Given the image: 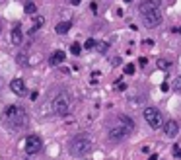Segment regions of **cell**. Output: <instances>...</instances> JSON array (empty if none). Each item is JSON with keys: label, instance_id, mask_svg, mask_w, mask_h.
<instances>
[{"label": "cell", "instance_id": "obj_9", "mask_svg": "<svg viewBox=\"0 0 181 160\" xmlns=\"http://www.w3.org/2000/svg\"><path fill=\"white\" fill-rule=\"evenodd\" d=\"M10 90H12L16 96H26V92H27L26 82H24L21 78H14L12 82H10Z\"/></svg>", "mask_w": 181, "mask_h": 160}, {"label": "cell", "instance_id": "obj_27", "mask_svg": "<svg viewBox=\"0 0 181 160\" xmlns=\"http://www.w3.org/2000/svg\"><path fill=\"white\" fill-rule=\"evenodd\" d=\"M113 64H121V57H115V59H113Z\"/></svg>", "mask_w": 181, "mask_h": 160}, {"label": "cell", "instance_id": "obj_31", "mask_svg": "<svg viewBox=\"0 0 181 160\" xmlns=\"http://www.w3.org/2000/svg\"><path fill=\"white\" fill-rule=\"evenodd\" d=\"M0 29H2V22H0Z\"/></svg>", "mask_w": 181, "mask_h": 160}, {"label": "cell", "instance_id": "obj_10", "mask_svg": "<svg viewBox=\"0 0 181 160\" xmlns=\"http://www.w3.org/2000/svg\"><path fill=\"white\" fill-rule=\"evenodd\" d=\"M12 43L14 45H19L21 43V39H24V31H21V24H14L12 27Z\"/></svg>", "mask_w": 181, "mask_h": 160}, {"label": "cell", "instance_id": "obj_18", "mask_svg": "<svg viewBox=\"0 0 181 160\" xmlns=\"http://www.w3.org/2000/svg\"><path fill=\"white\" fill-rule=\"evenodd\" d=\"M171 152H173V156H175V158H181V147H179V145H173Z\"/></svg>", "mask_w": 181, "mask_h": 160}, {"label": "cell", "instance_id": "obj_23", "mask_svg": "<svg viewBox=\"0 0 181 160\" xmlns=\"http://www.w3.org/2000/svg\"><path fill=\"white\" fill-rule=\"evenodd\" d=\"M142 45H144V47H154V41H152V39H144Z\"/></svg>", "mask_w": 181, "mask_h": 160}, {"label": "cell", "instance_id": "obj_24", "mask_svg": "<svg viewBox=\"0 0 181 160\" xmlns=\"http://www.w3.org/2000/svg\"><path fill=\"white\" fill-rule=\"evenodd\" d=\"M37 96H39V94L35 92V90H33L31 94H29V100H31V102H35V100H37Z\"/></svg>", "mask_w": 181, "mask_h": 160}, {"label": "cell", "instance_id": "obj_2", "mask_svg": "<svg viewBox=\"0 0 181 160\" xmlns=\"http://www.w3.org/2000/svg\"><path fill=\"white\" fill-rule=\"evenodd\" d=\"M2 117H4V123L12 131H21L27 127V113L21 106H8Z\"/></svg>", "mask_w": 181, "mask_h": 160}, {"label": "cell", "instance_id": "obj_25", "mask_svg": "<svg viewBox=\"0 0 181 160\" xmlns=\"http://www.w3.org/2000/svg\"><path fill=\"white\" fill-rule=\"evenodd\" d=\"M138 64H142V66H144V64H148V59H146V57H140V59H138Z\"/></svg>", "mask_w": 181, "mask_h": 160}, {"label": "cell", "instance_id": "obj_15", "mask_svg": "<svg viewBox=\"0 0 181 160\" xmlns=\"http://www.w3.org/2000/svg\"><path fill=\"white\" fill-rule=\"evenodd\" d=\"M24 10H26V14H29V16H31V14H35V12H37V6H35L33 2H27L26 6H24Z\"/></svg>", "mask_w": 181, "mask_h": 160}, {"label": "cell", "instance_id": "obj_28", "mask_svg": "<svg viewBox=\"0 0 181 160\" xmlns=\"http://www.w3.org/2000/svg\"><path fill=\"white\" fill-rule=\"evenodd\" d=\"M148 160H158V154H150V158Z\"/></svg>", "mask_w": 181, "mask_h": 160}, {"label": "cell", "instance_id": "obj_19", "mask_svg": "<svg viewBox=\"0 0 181 160\" xmlns=\"http://www.w3.org/2000/svg\"><path fill=\"white\" fill-rule=\"evenodd\" d=\"M94 47H96V39H86L84 49H94Z\"/></svg>", "mask_w": 181, "mask_h": 160}, {"label": "cell", "instance_id": "obj_3", "mask_svg": "<svg viewBox=\"0 0 181 160\" xmlns=\"http://www.w3.org/2000/svg\"><path fill=\"white\" fill-rule=\"evenodd\" d=\"M90 148H92V139L90 137H88V135H76L70 141V145H68V152H70L72 156H84V154L90 152Z\"/></svg>", "mask_w": 181, "mask_h": 160}, {"label": "cell", "instance_id": "obj_1", "mask_svg": "<svg viewBox=\"0 0 181 160\" xmlns=\"http://www.w3.org/2000/svg\"><path fill=\"white\" fill-rule=\"evenodd\" d=\"M140 16L146 27H158L164 22L162 0H144L140 4Z\"/></svg>", "mask_w": 181, "mask_h": 160}, {"label": "cell", "instance_id": "obj_14", "mask_svg": "<svg viewBox=\"0 0 181 160\" xmlns=\"http://www.w3.org/2000/svg\"><path fill=\"white\" fill-rule=\"evenodd\" d=\"M43 24H45V18H43V16H35V22H33V27L29 29V35H33V33L37 31V29L43 26Z\"/></svg>", "mask_w": 181, "mask_h": 160}, {"label": "cell", "instance_id": "obj_7", "mask_svg": "<svg viewBox=\"0 0 181 160\" xmlns=\"http://www.w3.org/2000/svg\"><path fill=\"white\" fill-rule=\"evenodd\" d=\"M129 129L125 127V125H121V123H119V125H115V127H111L109 129V139L113 143H119V141H125V139H127V137H129Z\"/></svg>", "mask_w": 181, "mask_h": 160}, {"label": "cell", "instance_id": "obj_22", "mask_svg": "<svg viewBox=\"0 0 181 160\" xmlns=\"http://www.w3.org/2000/svg\"><path fill=\"white\" fill-rule=\"evenodd\" d=\"M173 90L175 92H181V76L175 78V84H173Z\"/></svg>", "mask_w": 181, "mask_h": 160}, {"label": "cell", "instance_id": "obj_12", "mask_svg": "<svg viewBox=\"0 0 181 160\" xmlns=\"http://www.w3.org/2000/svg\"><path fill=\"white\" fill-rule=\"evenodd\" d=\"M117 121L121 123V125H125V127L129 129V131H132V129H136L135 121H132V119H130L129 115H119V117H117Z\"/></svg>", "mask_w": 181, "mask_h": 160}, {"label": "cell", "instance_id": "obj_8", "mask_svg": "<svg viewBox=\"0 0 181 160\" xmlns=\"http://www.w3.org/2000/svg\"><path fill=\"white\" fill-rule=\"evenodd\" d=\"M164 133H166V137H169V139L177 137V135H179V123L173 121V119L166 121L164 123Z\"/></svg>", "mask_w": 181, "mask_h": 160}, {"label": "cell", "instance_id": "obj_20", "mask_svg": "<svg viewBox=\"0 0 181 160\" xmlns=\"http://www.w3.org/2000/svg\"><path fill=\"white\" fill-rule=\"evenodd\" d=\"M96 47L99 49V53H105L107 49H109V43H96Z\"/></svg>", "mask_w": 181, "mask_h": 160}, {"label": "cell", "instance_id": "obj_17", "mask_svg": "<svg viewBox=\"0 0 181 160\" xmlns=\"http://www.w3.org/2000/svg\"><path fill=\"white\" fill-rule=\"evenodd\" d=\"M70 51H72V55H80V53H82V47H80V43H72V45H70Z\"/></svg>", "mask_w": 181, "mask_h": 160}, {"label": "cell", "instance_id": "obj_13", "mask_svg": "<svg viewBox=\"0 0 181 160\" xmlns=\"http://www.w3.org/2000/svg\"><path fill=\"white\" fill-rule=\"evenodd\" d=\"M72 27V22H60V24H57V33L58 35H64V33H68V29Z\"/></svg>", "mask_w": 181, "mask_h": 160}, {"label": "cell", "instance_id": "obj_29", "mask_svg": "<svg viewBox=\"0 0 181 160\" xmlns=\"http://www.w3.org/2000/svg\"><path fill=\"white\" fill-rule=\"evenodd\" d=\"M80 2H82V0H70V4H74V6H76V4H80Z\"/></svg>", "mask_w": 181, "mask_h": 160}, {"label": "cell", "instance_id": "obj_11", "mask_svg": "<svg viewBox=\"0 0 181 160\" xmlns=\"http://www.w3.org/2000/svg\"><path fill=\"white\" fill-rule=\"evenodd\" d=\"M64 59H66L64 51H55L51 57H49V63H51L53 66H57V64H62V63H64Z\"/></svg>", "mask_w": 181, "mask_h": 160}, {"label": "cell", "instance_id": "obj_16", "mask_svg": "<svg viewBox=\"0 0 181 160\" xmlns=\"http://www.w3.org/2000/svg\"><path fill=\"white\" fill-rule=\"evenodd\" d=\"M169 61H166V59H158V68H162V71H168L169 68Z\"/></svg>", "mask_w": 181, "mask_h": 160}, {"label": "cell", "instance_id": "obj_5", "mask_svg": "<svg viewBox=\"0 0 181 160\" xmlns=\"http://www.w3.org/2000/svg\"><path fill=\"white\" fill-rule=\"evenodd\" d=\"M144 119L152 129H162L164 127V117L160 113V109L156 108H146L144 109Z\"/></svg>", "mask_w": 181, "mask_h": 160}, {"label": "cell", "instance_id": "obj_4", "mask_svg": "<svg viewBox=\"0 0 181 160\" xmlns=\"http://www.w3.org/2000/svg\"><path fill=\"white\" fill-rule=\"evenodd\" d=\"M70 108H72V100L66 92H60V94L55 96V100H53V111H55L57 115H62V117L68 115V113H70Z\"/></svg>", "mask_w": 181, "mask_h": 160}, {"label": "cell", "instance_id": "obj_30", "mask_svg": "<svg viewBox=\"0 0 181 160\" xmlns=\"http://www.w3.org/2000/svg\"><path fill=\"white\" fill-rule=\"evenodd\" d=\"M125 2H132V0H125Z\"/></svg>", "mask_w": 181, "mask_h": 160}, {"label": "cell", "instance_id": "obj_6", "mask_svg": "<svg viewBox=\"0 0 181 160\" xmlns=\"http://www.w3.org/2000/svg\"><path fill=\"white\" fill-rule=\"evenodd\" d=\"M41 148H43V141L39 139L37 135H27L26 143H24V150H26V154H29V156L39 154L41 152Z\"/></svg>", "mask_w": 181, "mask_h": 160}, {"label": "cell", "instance_id": "obj_21", "mask_svg": "<svg viewBox=\"0 0 181 160\" xmlns=\"http://www.w3.org/2000/svg\"><path fill=\"white\" fill-rule=\"evenodd\" d=\"M125 74H135V64H125Z\"/></svg>", "mask_w": 181, "mask_h": 160}, {"label": "cell", "instance_id": "obj_26", "mask_svg": "<svg viewBox=\"0 0 181 160\" xmlns=\"http://www.w3.org/2000/svg\"><path fill=\"white\" fill-rule=\"evenodd\" d=\"M117 88H119V90H125V88H127V84H125V82H119V84H117Z\"/></svg>", "mask_w": 181, "mask_h": 160}]
</instances>
